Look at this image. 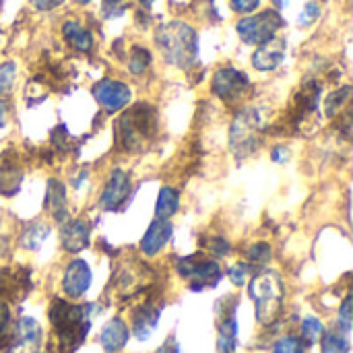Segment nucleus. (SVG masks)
Segmentation results:
<instances>
[{"mask_svg":"<svg viewBox=\"0 0 353 353\" xmlns=\"http://www.w3.org/2000/svg\"><path fill=\"white\" fill-rule=\"evenodd\" d=\"M283 25V19L277 10H263L254 17H246L238 21L236 29L244 43L261 46L263 41L271 39Z\"/></svg>","mask_w":353,"mask_h":353,"instance_id":"nucleus-6","label":"nucleus"},{"mask_svg":"<svg viewBox=\"0 0 353 353\" xmlns=\"http://www.w3.org/2000/svg\"><path fill=\"white\" fill-rule=\"evenodd\" d=\"M93 97L108 112H118L130 101V87L122 81L103 79L93 87Z\"/></svg>","mask_w":353,"mask_h":353,"instance_id":"nucleus-9","label":"nucleus"},{"mask_svg":"<svg viewBox=\"0 0 353 353\" xmlns=\"http://www.w3.org/2000/svg\"><path fill=\"white\" fill-rule=\"evenodd\" d=\"M250 87V79L236 68H219L213 77V93L225 101L244 95Z\"/></svg>","mask_w":353,"mask_h":353,"instance_id":"nucleus-8","label":"nucleus"},{"mask_svg":"<svg viewBox=\"0 0 353 353\" xmlns=\"http://www.w3.org/2000/svg\"><path fill=\"white\" fill-rule=\"evenodd\" d=\"M39 341H41V327L37 325V321L23 316L14 329V343L23 347H35Z\"/></svg>","mask_w":353,"mask_h":353,"instance_id":"nucleus-18","label":"nucleus"},{"mask_svg":"<svg viewBox=\"0 0 353 353\" xmlns=\"http://www.w3.org/2000/svg\"><path fill=\"white\" fill-rule=\"evenodd\" d=\"M321 347V353H350V341L341 333H327L323 335Z\"/></svg>","mask_w":353,"mask_h":353,"instance_id":"nucleus-23","label":"nucleus"},{"mask_svg":"<svg viewBox=\"0 0 353 353\" xmlns=\"http://www.w3.org/2000/svg\"><path fill=\"white\" fill-rule=\"evenodd\" d=\"M319 14H321V4H319V2H308V4L304 6V10L300 12L298 23H300L302 27H306V25L314 23V21L319 19Z\"/></svg>","mask_w":353,"mask_h":353,"instance_id":"nucleus-31","label":"nucleus"},{"mask_svg":"<svg viewBox=\"0 0 353 353\" xmlns=\"http://www.w3.org/2000/svg\"><path fill=\"white\" fill-rule=\"evenodd\" d=\"M248 259H250L252 263H267V261L271 259V246L265 244V242H259V244L250 246Z\"/></svg>","mask_w":353,"mask_h":353,"instance_id":"nucleus-32","label":"nucleus"},{"mask_svg":"<svg viewBox=\"0 0 353 353\" xmlns=\"http://www.w3.org/2000/svg\"><path fill=\"white\" fill-rule=\"evenodd\" d=\"M93 306H72L64 300H54L50 321L56 329L62 350H74L91 329Z\"/></svg>","mask_w":353,"mask_h":353,"instance_id":"nucleus-2","label":"nucleus"},{"mask_svg":"<svg viewBox=\"0 0 353 353\" xmlns=\"http://www.w3.org/2000/svg\"><path fill=\"white\" fill-rule=\"evenodd\" d=\"M228 275H230V279H232V283H234V285H244V283L248 281L250 267H248L246 263H238V265L230 267Z\"/></svg>","mask_w":353,"mask_h":353,"instance_id":"nucleus-29","label":"nucleus"},{"mask_svg":"<svg viewBox=\"0 0 353 353\" xmlns=\"http://www.w3.org/2000/svg\"><path fill=\"white\" fill-rule=\"evenodd\" d=\"M259 4H261V0H232L234 10H236V12H242V14L252 12Z\"/></svg>","mask_w":353,"mask_h":353,"instance_id":"nucleus-34","label":"nucleus"},{"mask_svg":"<svg viewBox=\"0 0 353 353\" xmlns=\"http://www.w3.org/2000/svg\"><path fill=\"white\" fill-rule=\"evenodd\" d=\"M29 2H31L33 8H37V10H52V8L60 6L64 0H29Z\"/></svg>","mask_w":353,"mask_h":353,"instance_id":"nucleus-36","label":"nucleus"},{"mask_svg":"<svg viewBox=\"0 0 353 353\" xmlns=\"http://www.w3.org/2000/svg\"><path fill=\"white\" fill-rule=\"evenodd\" d=\"M238 343V323L234 316H228L219 325V337H217V350L219 353H234Z\"/></svg>","mask_w":353,"mask_h":353,"instance_id":"nucleus-21","label":"nucleus"},{"mask_svg":"<svg viewBox=\"0 0 353 353\" xmlns=\"http://www.w3.org/2000/svg\"><path fill=\"white\" fill-rule=\"evenodd\" d=\"M120 2H122V0H105V2H103V14H105V17L120 14V12H122Z\"/></svg>","mask_w":353,"mask_h":353,"instance_id":"nucleus-35","label":"nucleus"},{"mask_svg":"<svg viewBox=\"0 0 353 353\" xmlns=\"http://www.w3.org/2000/svg\"><path fill=\"white\" fill-rule=\"evenodd\" d=\"M151 64V54L145 50V48H134L132 56H130V72L134 74H141L147 66Z\"/></svg>","mask_w":353,"mask_h":353,"instance_id":"nucleus-26","label":"nucleus"},{"mask_svg":"<svg viewBox=\"0 0 353 353\" xmlns=\"http://www.w3.org/2000/svg\"><path fill=\"white\" fill-rule=\"evenodd\" d=\"M209 250L215 254V256H225L228 252H230V244H228V240H223V238H213V240H209Z\"/></svg>","mask_w":353,"mask_h":353,"instance_id":"nucleus-33","label":"nucleus"},{"mask_svg":"<svg viewBox=\"0 0 353 353\" xmlns=\"http://www.w3.org/2000/svg\"><path fill=\"white\" fill-rule=\"evenodd\" d=\"M159 321V310L151 304H145L139 308V312L134 314V337L145 341L151 337L153 329L157 327Z\"/></svg>","mask_w":353,"mask_h":353,"instance_id":"nucleus-17","label":"nucleus"},{"mask_svg":"<svg viewBox=\"0 0 353 353\" xmlns=\"http://www.w3.org/2000/svg\"><path fill=\"white\" fill-rule=\"evenodd\" d=\"M261 128L263 122L254 110H244L236 116V122L232 126V151L236 157H246L254 153L261 141Z\"/></svg>","mask_w":353,"mask_h":353,"instance_id":"nucleus-5","label":"nucleus"},{"mask_svg":"<svg viewBox=\"0 0 353 353\" xmlns=\"http://www.w3.org/2000/svg\"><path fill=\"white\" fill-rule=\"evenodd\" d=\"M46 203H48V209L54 213V217L58 221H66V190L62 186V182L58 180H50V186H48V194H46Z\"/></svg>","mask_w":353,"mask_h":353,"instance_id":"nucleus-19","label":"nucleus"},{"mask_svg":"<svg viewBox=\"0 0 353 353\" xmlns=\"http://www.w3.org/2000/svg\"><path fill=\"white\" fill-rule=\"evenodd\" d=\"M288 157H290V151H288L285 147H277V149L273 151V159H275V161H279V163H281V161H285Z\"/></svg>","mask_w":353,"mask_h":353,"instance_id":"nucleus-37","label":"nucleus"},{"mask_svg":"<svg viewBox=\"0 0 353 353\" xmlns=\"http://www.w3.org/2000/svg\"><path fill=\"white\" fill-rule=\"evenodd\" d=\"M91 285V269L85 261H72L64 273V294L68 298H81Z\"/></svg>","mask_w":353,"mask_h":353,"instance_id":"nucleus-12","label":"nucleus"},{"mask_svg":"<svg viewBox=\"0 0 353 353\" xmlns=\"http://www.w3.org/2000/svg\"><path fill=\"white\" fill-rule=\"evenodd\" d=\"M128 341V327L122 319H112L101 329V345L108 353H118Z\"/></svg>","mask_w":353,"mask_h":353,"instance_id":"nucleus-15","label":"nucleus"},{"mask_svg":"<svg viewBox=\"0 0 353 353\" xmlns=\"http://www.w3.org/2000/svg\"><path fill=\"white\" fill-rule=\"evenodd\" d=\"M77 2H79V4H89L91 0H77Z\"/></svg>","mask_w":353,"mask_h":353,"instance_id":"nucleus-41","label":"nucleus"},{"mask_svg":"<svg viewBox=\"0 0 353 353\" xmlns=\"http://www.w3.org/2000/svg\"><path fill=\"white\" fill-rule=\"evenodd\" d=\"M250 298L256 306V319L261 325H273L283 308V283L277 273L263 271L250 281Z\"/></svg>","mask_w":353,"mask_h":353,"instance_id":"nucleus-3","label":"nucleus"},{"mask_svg":"<svg viewBox=\"0 0 353 353\" xmlns=\"http://www.w3.org/2000/svg\"><path fill=\"white\" fill-rule=\"evenodd\" d=\"M130 192V180H128V174L120 168L112 170L110 178H108V184L101 192V199H99V207L105 209V211H114L122 205V201L126 199V194Z\"/></svg>","mask_w":353,"mask_h":353,"instance_id":"nucleus-10","label":"nucleus"},{"mask_svg":"<svg viewBox=\"0 0 353 353\" xmlns=\"http://www.w3.org/2000/svg\"><path fill=\"white\" fill-rule=\"evenodd\" d=\"M306 343L300 337H283L275 343V353H304Z\"/></svg>","mask_w":353,"mask_h":353,"instance_id":"nucleus-27","label":"nucleus"},{"mask_svg":"<svg viewBox=\"0 0 353 353\" xmlns=\"http://www.w3.org/2000/svg\"><path fill=\"white\" fill-rule=\"evenodd\" d=\"M155 110L147 103L134 105L118 120L120 141L122 147L130 153H137L143 149L145 141L155 132Z\"/></svg>","mask_w":353,"mask_h":353,"instance_id":"nucleus-4","label":"nucleus"},{"mask_svg":"<svg viewBox=\"0 0 353 353\" xmlns=\"http://www.w3.org/2000/svg\"><path fill=\"white\" fill-rule=\"evenodd\" d=\"M275 2V6L277 8H283V6H288V0H273Z\"/></svg>","mask_w":353,"mask_h":353,"instance_id":"nucleus-40","label":"nucleus"},{"mask_svg":"<svg viewBox=\"0 0 353 353\" xmlns=\"http://www.w3.org/2000/svg\"><path fill=\"white\" fill-rule=\"evenodd\" d=\"M180 207V194L176 188H170V186H163L159 190V196H157V203H155V215L157 219H170L172 215H176Z\"/></svg>","mask_w":353,"mask_h":353,"instance_id":"nucleus-20","label":"nucleus"},{"mask_svg":"<svg viewBox=\"0 0 353 353\" xmlns=\"http://www.w3.org/2000/svg\"><path fill=\"white\" fill-rule=\"evenodd\" d=\"M155 43L163 54V58L176 66L188 68L196 60V52H199L196 33L190 25L182 21L159 25L155 31Z\"/></svg>","mask_w":353,"mask_h":353,"instance_id":"nucleus-1","label":"nucleus"},{"mask_svg":"<svg viewBox=\"0 0 353 353\" xmlns=\"http://www.w3.org/2000/svg\"><path fill=\"white\" fill-rule=\"evenodd\" d=\"M157 353H180V350H178L176 341H172V339H170L165 345H161V347H159V352Z\"/></svg>","mask_w":353,"mask_h":353,"instance_id":"nucleus-38","label":"nucleus"},{"mask_svg":"<svg viewBox=\"0 0 353 353\" xmlns=\"http://www.w3.org/2000/svg\"><path fill=\"white\" fill-rule=\"evenodd\" d=\"M60 242H62L64 250H68V252L85 250L91 242L89 225L81 219H70L68 223H64V228L60 232Z\"/></svg>","mask_w":353,"mask_h":353,"instance_id":"nucleus-13","label":"nucleus"},{"mask_svg":"<svg viewBox=\"0 0 353 353\" xmlns=\"http://www.w3.org/2000/svg\"><path fill=\"white\" fill-rule=\"evenodd\" d=\"M33 353H39V352H33Z\"/></svg>","mask_w":353,"mask_h":353,"instance_id":"nucleus-42","label":"nucleus"},{"mask_svg":"<svg viewBox=\"0 0 353 353\" xmlns=\"http://www.w3.org/2000/svg\"><path fill=\"white\" fill-rule=\"evenodd\" d=\"M172 232H174V228H172V223L168 219H155L149 225V230H147V234H145V238L141 242V250L147 256H155L168 244V240L172 238Z\"/></svg>","mask_w":353,"mask_h":353,"instance_id":"nucleus-14","label":"nucleus"},{"mask_svg":"<svg viewBox=\"0 0 353 353\" xmlns=\"http://www.w3.org/2000/svg\"><path fill=\"white\" fill-rule=\"evenodd\" d=\"M350 93H352V89L345 85V87H341L339 91H335L329 99H327V116H335L337 114V110L343 105V101L350 97Z\"/></svg>","mask_w":353,"mask_h":353,"instance_id":"nucleus-28","label":"nucleus"},{"mask_svg":"<svg viewBox=\"0 0 353 353\" xmlns=\"http://www.w3.org/2000/svg\"><path fill=\"white\" fill-rule=\"evenodd\" d=\"M6 126V103L0 99V128Z\"/></svg>","mask_w":353,"mask_h":353,"instance_id":"nucleus-39","label":"nucleus"},{"mask_svg":"<svg viewBox=\"0 0 353 353\" xmlns=\"http://www.w3.org/2000/svg\"><path fill=\"white\" fill-rule=\"evenodd\" d=\"M178 271L184 279L192 283V290H203V288H213L221 279V269L215 261L203 259L199 254L182 259L178 263Z\"/></svg>","mask_w":353,"mask_h":353,"instance_id":"nucleus-7","label":"nucleus"},{"mask_svg":"<svg viewBox=\"0 0 353 353\" xmlns=\"http://www.w3.org/2000/svg\"><path fill=\"white\" fill-rule=\"evenodd\" d=\"M323 335H325V327H323V323H321L319 319H306V321L302 323V341H304V343L312 345V343H316Z\"/></svg>","mask_w":353,"mask_h":353,"instance_id":"nucleus-24","label":"nucleus"},{"mask_svg":"<svg viewBox=\"0 0 353 353\" xmlns=\"http://www.w3.org/2000/svg\"><path fill=\"white\" fill-rule=\"evenodd\" d=\"M285 48H288L285 39L275 37V35H273L271 39L263 41V43L256 48L254 56H252L254 68H256V70H263V72L277 68V66L283 62V58H285Z\"/></svg>","mask_w":353,"mask_h":353,"instance_id":"nucleus-11","label":"nucleus"},{"mask_svg":"<svg viewBox=\"0 0 353 353\" xmlns=\"http://www.w3.org/2000/svg\"><path fill=\"white\" fill-rule=\"evenodd\" d=\"M62 33L66 37V41L79 50V52H89L93 48V35L89 29H85L79 21H66L62 25Z\"/></svg>","mask_w":353,"mask_h":353,"instance_id":"nucleus-16","label":"nucleus"},{"mask_svg":"<svg viewBox=\"0 0 353 353\" xmlns=\"http://www.w3.org/2000/svg\"><path fill=\"white\" fill-rule=\"evenodd\" d=\"M352 306H353V298L352 296H347V298H345V302H343V306H341V310H339V325H341L343 333H350V331H352V325H353Z\"/></svg>","mask_w":353,"mask_h":353,"instance_id":"nucleus-30","label":"nucleus"},{"mask_svg":"<svg viewBox=\"0 0 353 353\" xmlns=\"http://www.w3.org/2000/svg\"><path fill=\"white\" fill-rule=\"evenodd\" d=\"M14 79H17V66H14V62L0 64V95H6V93L12 91Z\"/></svg>","mask_w":353,"mask_h":353,"instance_id":"nucleus-25","label":"nucleus"},{"mask_svg":"<svg viewBox=\"0 0 353 353\" xmlns=\"http://www.w3.org/2000/svg\"><path fill=\"white\" fill-rule=\"evenodd\" d=\"M48 234H50V228L46 223H39V221L29 223L21 234V246L27 250H37L48 238Z\"/></svg>","mask_w":353,"mask_h":353,"instance_id":"nucleus-22","label":"nucleus"}]
</instances>
